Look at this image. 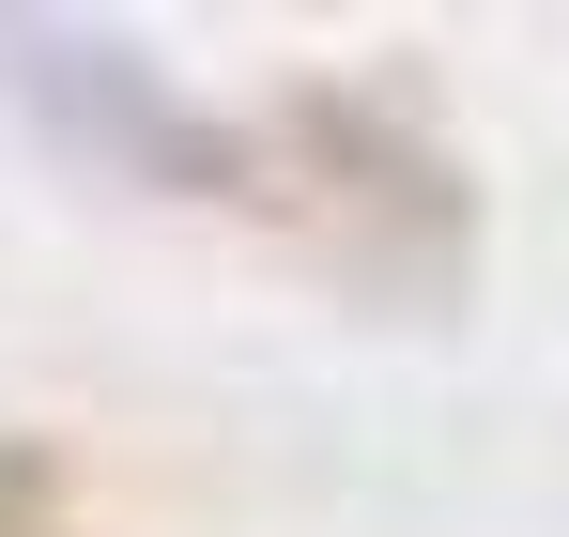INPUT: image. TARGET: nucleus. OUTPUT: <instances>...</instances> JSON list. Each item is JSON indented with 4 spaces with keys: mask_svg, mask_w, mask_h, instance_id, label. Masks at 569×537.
Returning a JSON list of instances; mask_svg holds the SVG:
<instances>
[]
</instances>
